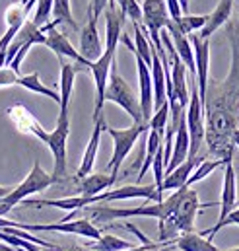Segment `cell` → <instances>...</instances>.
I'll return each instance as SVG.
<instances>
[{"label":"cell","mask_w":239,"mask_h":251,"mask_svg":"<svg viewBox=\"0 0 239 251\" xmlns=\"http://www.w3.org/2000/svg\"><path fill=\"white\" fill-rule=\"evenodd\" d=\"M226 35L232 45L230 74L222 82L208 84L204 98L206 146L214 160L232 162L234 134L239 130V18L226 24Z\"/></svg>","instance_id":"1"},{"label":"cell","mask_w":239,"mask_h":251,"mask_svg":"<svg viewBox=\"0 0 239 251\" xmlns=\"http://www.w3.org/2000/svg\"><path fill=\"white\" fill-rule=\"evenodd\" d=\"M204 206H212V202L210 204H200L198 193L194 189L185 187L183 197H181L175 212L167 220L160 222V226H158V230H160V242L162 244H175V240L179 238L181 234L194 232L196 212L200 208H204Z\"/></svg>","instance_id":"2"},{"label":"cell","mask_w":239,"mask_h":251,"mask_svg":"<svg viewBox=\"0 0 239 251\" xmlns=\"http://www.w3.org/2000/svg\"><path fill=\"white\" fill-rule=\"evenodd\" d=\"M53 183H55L53 176H49V174L41 168V164L35 160L33 166H31V172L27 174V177H25L16 189H12L4 199H0V216L8 214L16 204L24 202L29 195L41 193V191L51 187Z\"/></svg>","instance_id":"3"},{"label":"cell","mask_w":239,"mask_h":251,"mask_svg":"<svg viewBox=\"0 0 239 251\" xmlns=\"http://www.w3.org/2000/svg\"><path fill=\"white\" fill-rule=\"evenodd\" d=\"M105 101H113L119 107H122L134 123L138 125H148L144 121L142 115V107H140V98H136V94L132 92V88L128 86V82L117 72V63H113L111 68V76H109V86L105 92Z\"/></svg>","instance_id":"4"},{"label":"cell","mask_w":239,"mask_h":251,"mask_svg":"<svg viewBox=\"0 0 239 251\" xmlns=\"http://www.w3.org/2000/svg\"><path fill=\"white\" fill-rule=\"evenodd\" d=\"M109 132V136L113 138V156L107 164V170H109V176H113L115 179H119V170L124 162V158L130 154L132 146L136 144V140L150 130L148 125H138L134 123L128 128H113V126H107L105 128Z\"/></svg>","instance_id":"5"},{"label":"cell","mask_w":239,"mask_h":251,"mask_svg":"<svg viewBox=\"0 0 239 251\" xmlns=\"http://www.w3.org/2000/svg\"><path fill=\"white\" fill-rule=\"evenodd\" d=\"M68 134H70L68 111H60L55 130L47 132L45 138H43V142L49 146V150L53 154L55 168H53L51 176H53L55 183H59V181H62L66 177V140H68Z\"/></svg>","instance_id":"6"},{"label":"cell","mask_w":239,"mask_h":251,"mask_svg":"<svg viewBox=\"0 0 239 251\" xmlns=\"http://www.w3.org/2000/svg\"><path fill=\"white\" fill-rule=\"evenodd\" d=\"M187 126H189V134H191L189 158L196 160L200 154V146L206 140V115H204V103L200 100L196 80H192V88H191V101L187 107Z\"/></svg>","instance_id":"7"},{"label":"cell","mask_w":239,"mask_h":251,"mask_svg":"<svg viewBox=\"0 0 239 251\" xmlns=\"http://www.w3.org/2000/svg\"><path fill=\"white\" fill-rule=\"evenodd\" d=\"M169 22H171V14L167 10L166 0H144L142 2V25L148 29V35L154 47L158 49V53L166 49L162 43V31L167 27Z\"/></svg>","instance_id":"8"},{"label":"cell","mask_w":239,"mask_h":251,"mask_svg":"<svg viewBox=\"0 0 239 251\" xmlns=\"http://www.w3.org/2000/svg\"><path fill=\"white\" fill-rule=\"evenodd\" d=\"M115 53L117 51H109L105 49V53L101 55V59H97L96 63L90 64V72L94 76L96 82V105H94V121H97L103 115V105H105V92L109 86V76H111V68L115 63Z\"/></svg>","instance_id":"9"},{"label":"cell","mask_w":239,"mask_h":251,"mask_svg":"<svg viewBox=\"0 0 239 251\" xmlns=\"http://www.w3.org/2000/svg\"><path fill=\"white\" fill-rule=\"evenodd\" d=\"M43 33H45V45L53 51V53H57V57L60 59H64V57H68V59H72L74 63L82 64V66H86V68H90V61H86L84 57H82V53L80 51H76L74 49V45L68 41V37L64 35V33H60L59 29H57V25H53V24H47L45 27H43Z\"/></svg>","instance_id":"10"},{"label":"cell","mask_w":239,"mask_h":251,"mask_svg":"<svg viewBox=\"0 0 239 251\" xmlns=\"http://www.w3.org/2000/svg\"><path fill=\"white\" fill-rule=\"evenodd\" d=\"M191 43L194 49V64H196V86L200 92V100L204 103L208 90V68H210V39H202L198 33L191 35Z\"/></svg>","instance_id":"11"},{"label":"cell","mask_w":239,"mask_h":251,"mask_svg":"<svg viewBox=\"0 0 239 251\" xmlns=\"http://www.w3.org/2000/svg\"><path fill=\"white\" fill-rule=\"evenodd\" d=\"M80 53L90 63H96L105 53L99 33H97V18H94L90 12H88V24L80 31Z\"/></svg>","instance_id":"12"},{"label":"cell","mask_w":239,"mask_h":251,"mask_svg":"<svg viewBox=\"0 0 239 251\" xmlns=\"http://www.w3.org/2000/svg\"><path fill=\"white\" fill-rule=\"evenodd\" d=\"M136 59V68H138V84H140V107H142V115L144 121L150 123L152 115H154V80H152V66L144 63L138 55H134Z\"/></svg>","instance_id":"13"},{"label":"cell","mask_w":239,"mask_h":251,"mask_svg":"<svg viewBox=\"0 0 239 251\" xmlns=\"http://www.w3.org/2000/svg\"><path fill=\"white\" fill-rule=\"evenodd\" d=\"M99 202H109V201H126V199H146L154 202H162L164 199L160 197L156 183L152 185H124V187L113 189L107 193L97 195Z\"/></svg>","instance_id":"14"},{"label":"cell","mask_w":239,"mask_h":251,"mask_svg":"<svg viewBox=\"0 0 239 251\" xmlns=\"http://www.w3.org/2000/svg\"><path fill=\"white\" fill-rule=\"evenodd\" d=\"M107 128L105 123V117L101 115L97 121H94V130H92V136L88 140V146L84 150V156H82V162H80V168L76 172V179H82L86 176L92 174L94 170V164H96V158H97V150H99V142H101V132Z\"/></svg>","instance_id":"15"},{"label":"cell","mask_w":239,"mask_h":251,"mask_svg":"<svg viewBox=\"0 0 239 251\" xmlns=\"http://www.w3.org/2000/svg\"><path fill=\"white\" fill-rule=\"evenodd\" d=\"M103 14H105V33H107V37H105V49L117 51V45H119L120 37H122V25H124L126 16L122 14V10L117 6L115 0L109 2L107 10Z\"/></svg>","instance_id":"16"},{"label":"cell","mask_w":239,"mask_h":251,"mask_svg":"<svg viewBox=\"0 0 239 251\" xmlns=\"http://www.w3.org/2000/svg\"><path fill=\"white\" fill-rule=\"evenodd\" d=\"M189 152H191V134H189V126H187V113L181 117L179 128L173 140V152H171V160L166 168V176L171 174L175 168H179L183 162L189 160Z\"/></svg>","instance_id":"17"},{"label":"cell","mask_w":239,"mask_h":251,"mask_svg":"<svg viewBox=\"0 0 239 251\" xmlns=\"http://www.w3.org/2000/svg\"><path fill=\"white\" fill-rule=\"evenodd\" d=\"M166 29H167V31H169V35H171V41H173V45H175V51H177V55L181 57V61H183L185 66L189 68V74H192V76H194V80H196L194 49H192L191 37H189V35H185V33L181 31L179 27L175 25V22H173V20L167 24V27H166Z\"/></svg>","instance_id":"18"},{"label":"cell","mask_w":239,"mask_h":251,"mask_svg":"<svg viewBox=\"0 0 239 251\" xmlns=\"http://www.w3.org/2000/svg\"><path fill=\"white\" fill-rule=\"evenodd\" d=\"M224 187H222V199H220V218L218 222H222L234 208L238 202V183H236V168L232 162H228L224 166Z\"/></svg>","instance_id":"19"},{"label":"cell","mask_w":239,"mask_h":251,"mask_svg":"<svg viewBox=\"0 0 239 251\" xmlns=\"http://www.w3.org/2000/svg\"><path fill=\"white\" fill-rule=\"evenodd\" d=\"M234 6L236 2L234 0H220L216 10L212 14H208V22L206 25L200 29V37L202 39H210L212 33H216V29H220L222 25H226L230 20H232V14H234Z\"/></svg>","instance_id":"20"},{"label":"cell","mask_w":239,"mask_h":251,"mask_svg":"<svg viewBox=\"0 0 239 251\" xmlns=\"http://www.w3.org/2000/svg\"><path fill=\"white\" fill-rule=\"evenodd\" d=\"M8 117L16 123V126H18L22 132H29V134L37 136V138L43 142L47 130L37 123V119H35L24 105H14V107H10V109H8Z\"/></svg>","instance_id":"21"},{"label":"cell","mask_w":239,"mask_h":251,"mask_svg":"<svg viewBox=\"0 0 239 251\" xmlns=\"http://www.w3.org/2000/svg\"><path fill=\"white\" fill-rule=\"evenodd\" d=\"M202 160H204V158H196V160L189 158L187 162L181 164L179 168H175L171 174H167L166 179H164V185H162V193H166V191H179V189L187 187L189 177L192 176V172L196 170V166H198Z\"/></svg>","instance_id":"22"},{"label":"cell","mask_w":239,"mask_h":251,"mask_svg":"<svg viewBox=\"0 0 239 251\" xmlns=\"http://www.w3.org/2000/svg\"><path fill=\"white\" fill-rule=\"evenodd\" d=\"M82 68H86V66L78 63H64L60 59V111H68V103H70L72 90H74V80Z\"/></svg>","instance_id":"23"},{"label":"cell","mask_w":239,"mask_h":251,"mask_svg":"<svg viewBox=\"0 0 239 251\" xmlns=\"http://www.w3.org/2000/svg\"><path fill=\"white\" fill-rule=\"evenodd\" d=\"M117 179L113 176L107 174H90L82 179H78V195L84 197H97L101 193H105Z\"/></svg>","instance_id":"24"},{"label":"cell","mask_w":239,"mask_h":251,"mask_svg":"<svg viewBox=\"0 0 239 251\" xmlns=\"http://www.w3.org/2000/svg\"><path fill=\"white\" fill-rule=\"evenodd\" d=\"M175 246L179 251H220L212 244L210 238H206L202 234H196V232L181 234L175 240Z\"/></svg>","instance_id":"25"},{"label":"cell","mask_w":239,"mask_h":251,"mask_svg":"<svg viewBox=\"0 0 239 251\" xmlns=\"http://www.w3.org/2000/svg\"><path fill=\"white\" fill-rule=\"evenodd\" d=\"M164 146V136L158 132V130H148V138H146V156H144V162L140 166V172H138V181H142V177L146 176V172L152 168L154 164V158L158 154V150Z\"/></svg>","instance_id":"26"},{"label":"cell","mask_w":239,"mask_h":251,"mask_svg":"<svg viewBox=\"0 0 239 251\" xmlns=\"http://www.w3.org/2000/svg\"><path fill=\"white\" fill-rule=\"evenodd\" d=\"M18 86H22V88H25V90H29V92L41 94V96H45V98H51L53 101L60 103V94H59V92H55V90H51V88H47V86L41 82L39 72H31V74L20 76Z\"/></svg>","instance_id":"27"},{"label":"cell","mask_w":239,"mask_h":251,"mask_svg":"<svg viewBox=\"0 0 239 251\" xmlns=\"http://www.w3.org/2000/svg\"><path fill=\"white\" fill-rule=\"evenodd\" d=\"M53 25H68L70 29L78 31V24L72 16V6H70V0H55L53 2Z\"/></svg>","instance_id":"28"},{"label":"cell","mask_w":239,"mask_h":251,"mask_svg":"<svg viewBox=\"0 0 239 251\" xmlns=\"http://www.w3.org/2000/svg\"><path fill=\"white\" fill-rule=\"evenodd\" d=\"M88 248L92 251H126L134 248V244L120 240L117 236H111V234H103L99 240H94V244H90Z\"/></svg>","instance_id":"29"},{"label":"cell","mask_w":239,"mask_h":251,"mask_svg":"<svg viewBox=\"0 0 239 251\" xmlns=\"http://www.w3.org/2000/svg\"><path fill=\"white\" fill-rule=\"evenodd\" d=\"M173 22H175V25L179 27L185 35H192L194 31H200V29L206 25V22H208V14H204V16L183 14L179 20H173Z\"/></svg>","instance_id":"30"},{"label":"cell","mask_w":239,"mask_h":251,"mask_svg":"<svg viewBox=\"0 0 239 251\" xmlns=\"http://www.w3.org/2000/svg\"><path fill=\"white\" fill-rule=\"evenodd\" d=\"M228 162L226 160H202L198 166H196V170L192 172V176L189 177V183H187V187H191L192 183H198V181H202L204 177H208L216 168H220V166H226Z\"/></svg>","instance_id":"31"},{"label":"cell","mask_w":239,"mask_h":251,"mask_svg":"<svg viewBox=\"0 0 239 251\" xmlns=\"http://www.w3.org/2000/svg\"><path fill=\"white\" fill-rule=\"evenodd\" d=\"M53 2L55 0H37V8L33 12V18L31 22L37 25V27H45L47 24H51V16H53Z\"/></svg>","instance_id":"32"},{"label":"cell","mask_w":239,"mask_h":251,"mask_svg":"<svg viewBox=\"0 0 239 251\" xmlns=\"http://www.w3.org/2000/svg\"><path fill=\"white\" fill-rule=\"evenodd\" d=\"M167 123H169V101L166 105H162L160 109H156V113L152 115L148 126L152 130H158L162 136H166V130H167Z\"/></svg>","instance_id":"33"},{"label":"cell","mask_w":239,"mask_h":251,"mask_svg":"<svg viewBox=\"0 0 239 251\" xmlns=\"http://www.w3.org/2000/svg\"><path fill=\"white\" fill-rule=\"evenodd\" d=\"M115 2L122 10V14L130 18L132 24H142V6H138L136 0H115Z\"/></svg>","instance_id":"34"},{"label":"cell","mask_w":239,"mask_h":251,"mask_svg":"<svg viewBox=\"0 0 239 251\" xmlns=\"http://www.w3.org/2000/svg\"><path fill=\"white\" fill-rule=\"evenodd\" d=\"M230 224H238V226H239V208H234V210H232V212H230V214H228V216H226L222 222H216V224H214L210 230H200V234L212 240V238H214V236H216V234H218V232H220L224 226H230Z\"/></svg>","instance_id":"35"},{"label":"cell","mask_w":239,"mask_h":251,"mask_svg":"<svg viewBox=\"0 0 239 251\" xmlns=\"http://www.w3.org/2000/svg\"><path fill=\"white\" fill-rule=\"evenodd\" d=\"M18 72L12 66H2L0 68V88H8V86H18Z\"/></svg>","instance_id":"36"},{"label":"cell","mask_w":239,"mask_h":251,"mask_svg":"<svg viewBox=\"0 0 239 251\" xmlns=\"http://www.w3.org/2000/svg\"><path fill=\"white\" fill-rule=\"evenodd\" d=\"M109 2H111V0H90V8H88V12H90L94 18H97V20H99V16L107 10Z\"/></svg>","instance_id":"37"},{"label":"cell","mask_w":239,"mask_h":251,"mask_svg":"<svg viewBox=\"0 0 239 251\" xmlns=\"http://www.w3.org/2000/svg\"><path fill=\"white\" fill-rule=\"evenodd\" d=\"M166 4H167V10L171 14V20H179L183 16V8H181L179 0H166Z\"/></svg>","instance_id":"38"},{"label":"cell","mask_w":239,"mask_h":251,"mask_svg":"<svg viewBox=\"0 0 239 251\" xmlns=\"http://www.w3.org/2000/svg\"><path fill=\"white\" fill-rule=\"evenodd\" d=\"M22 2H24V4H25V8H27V10H29V12H31V8H33V6H35V4H37V0H22Z\"/></svg>","instance_id":"39"},{"label":"cell","mask_w":239,"mask_h":251,"mask_svg":"<svg viewBox=\"0 0 239 251\" xmlns=\"http://www.w3.org/2000/svg\"><path fill=\"white\" fill-rule=\"evenodd\" d=\"M181 2V8H183V14H187L189 12V0H179Z\"/></svg>","instance_id":"40"},{"label":"cell","mask_w":239,"mask_h":251,"mask_svg":"<svg viewBox=\"0 0 239 251\" xmlns=\"http://www.w3.org/2000/svg\"><path fill=\"white\" fill-rule=\"evenodd\" d=\"M10 191H12V189H8V187H2V185H0V199H4V197H6V195H8V193H10Z\"/></svg>","instance_id":"41"},{"label":"cell","mask_w":239,"mask_h":251,"mask_svg":"<svg viewBox=\"0 0 239 251\" xmlns=\"http://www.w3.org/2000/svg\"><path fill=\"white\" fill-rule=\"evenodd\" d=\"M234 144L239 146V130H236V134H234Z\"/></svg>","instance_id":"42"},{"label":"cell","mask_w":239,"mask_h":251,"mask_svg":"<svg viewBox=\"0 0 239 251\" xmlns=\"http://www.w3.org/2000/svg\"><path fill=\"white\" fill-rule=\"evenodd\" d=\"M148 251H162L160 248H152V250H148Z\"/></svg>","instance_id":"43"},{"label":"cell","mask_w":239,"mask_h":251,"mask_svg":"<svg viewBox=\"0 0 239 251\" xmlns=\"http://www.w3.org/2000/svg\"><path fill=\"white\" fill-rule=\"evenodd\" d=\"M228 251H239V248H236V250H228Z\"/></svg>","instance_id":"44"},{"label":"cell","mask_w":239,"mask_h":251,"mask_svg":"<svg viewBox=\"0 0 239 251\" xmlns=\"http://www.w3.org/2000/svg\"><path fill=\"white\" fill-rule=\"evenodd\" d=\"M238 16H239V2H238Z\"/></svg>","instance_id":"45"}]
</instances>
